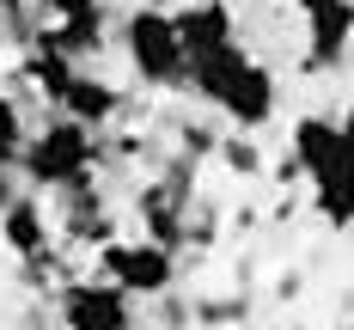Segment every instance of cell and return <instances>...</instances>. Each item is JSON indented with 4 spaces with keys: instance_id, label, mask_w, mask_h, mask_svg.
Here are the masks:
<instances>
[{
    "instance_id": "277c9868",
    "label": "cell",
    "mask_w": 354,
    "mask_h": 330,
    "mask_svg": "<svg viewBox=\"0 0 354 330\" xmlns=\"http://www.w3.org/2000/svg\"><path fill=\"white\" fill-rule=\"evenodd\" d=\"M98 275H110L116 288H129L135 300H159L177 282V251L159 239H110L98 251Z\"/></svg>"
},
{
    "instance_id": "ba28073f",
    "label": "cell",
    "mask_w": 354,
    "mask_h": 330,
    "mask_svg": "<svg viewBox=\"0 0 354 330\" xmlns=\"http://www.w3.org/2000/svg\"><path fill=\"white\" fill-rule=\"evenodd\" d=\"M55 110L73 116V122H86V129H110V122H116V110H122V92H116L110 80H98V73L80 68L68 86L55 92Z\"/></svg>"
},
{
    "instance_id": "9a60e30c",
    "label": "cell",
    "mask_w": 354,
    "mask_h": 330,
    "mask_svg": "<svg viewBox=\"0 0 354 330\" xmlns=\"http://www.w3.org/2000/svg\"><path fill=\"white\" fill-rule=\"evenodd\" d=\"M37 0H6V19H12V12H31Z\"/></svg>"
},
{
    "instance_id": "6da1fadb",
    "label": "cell",
    "mask_w": 354,
    "mask_h": 330,
    "mask_svg": "<svg viewBox=\"0 0 354 330\" xmlns=\"http://www.w3.org/2000/svg\"><path fill=\"white\" fill-rule=\"evenodd\" d=\"M189 92L214 104L232 129H263L275 104H281V92H275V73L263 68V62H250L239 43H220L208 55H189Z\"/></svg>"
},
{
    "instance_id": "ac0fdd59",
    "label": "cell",
    "mask_w": 354,
    "mask_h": 330,
    "mask_svg": "<svg viewBox=\"0 0 354 330\" xmlns=\"http://www.w3.org/2000/svg\"><path fill=\"white\" fill-rule=\"evenodd\" d=\"M0 19H6V0H0Z\"/></svg>"
},
{
    "instance_id": "52a82bcc",
    "label": "cell",
    "mask_w": 354,
    "mask_h": 330,
    "mask_svg": "<svg viewBox=\"0 0 354 330\" xmlns=\"http://www.w3.org/2000/svg\"><path fill=\"white\" fill-rule=\"evenodd\" d=\"M348 43H354V0H336V6L306 12V68H312V73L342 68Z\"/></svg>"
},
{
    "instance_id": "2e32d148",
    "label": "cell",
    "mask_w": 354,
    "mask_h": 330,
    "mask_svg": "<svg viewBox=\"0 0 354 330\" xmlns=\"http://www.w3.org/2000/svg\"><path fill=\"white\" fill-rule=\"evenodd\" d=\"M299 12H318V6H336V0H293Z\"/></svg>"
},
{
    "instance_id": "5bb4252c",
    "label": "cell",
    "mask_w": 354,
    "mask_h": 330,
    "mask_svg": "<svg viewBox=\"0 0 354 330\" xmlns=\"http://www.w3.org/2000/svg\"><path fill=\"white\" fill-rule=\"evenodd\" d=\"M324 183H354V116H342V153H336V178Z\"/></svg>"
},
{
    "instance_id": "30bf717a",
    "label": "cell",
    "mask_w": 354,
    "mask_h": 330,
    "mask_svg": "<svg viewBox=\"0 0 354 330\" xmlns=\"http://www.w3.org/2000/svg\"><path fill=\"white\" fill-rule=\"evenodd\" d=\"M0 239H6V251H19V257H49L55 220L43 214L37 196H6L0 202Z\"/></svg>"
},
{
    "instance_id": "9c48e42d",
    "label": "cell",
    "mask_w": 354,
    "mask_h": 330,
    "mask_svg": "<svg viewBox=\"0 0 354 330\" xmlns=\"http://www.w3.org/2000/svg\"><path fill=\"white\" fill-rule=\"evenodd\" d=\"M336 153H342V122L336 116H299L293 122V165L312 183L336 178Z\"/></svg>"
},
{
    "instance_id": "8992f818",
    "label": "cell",
    "mask_w": 354,
    "mask_h": 330,
    "mask_svg": "<svg viewBox=\"0 0 354 330\" xmlns=\"http://www.w3.org/2000/svg\"><path fill=\"white\" fill-rule=\"evenodd\" d=\"M49 12V31H37L43 43H55L68 62H92L104 49V0H43Z\"/></svg>"
},
{
    "instance_id": "4fadbf2b",
    "label": "cell",
    "mask_w": 354,
    "mask_h": 330,
    "mask_svg": "<svg viewBox=\"0 0 354 330\" xmlns=\"http://www.w3.org/2000/svg\"><path fill=\"white\" fill-rule=\"evenodd\" d=\"M214 153H220V159H226V172H239V178H257V172H263V153H257L245 135H226Z\"/></svg>"
},
{
    "instance_id": "e0dca14e",
    "label": "cell",
    "mask_w": 354,
    "mask_h": 330,
    "mask_svg": "<svg viewBox=\"0 0 354 330\" xmlns=\"http://www.w3.org/2000/svg\"><path fill=\"white\" fill-rule=\"evenodd\" d=\"M6 196H12V190H6V159H0V202H6Z\"/></svg>"
},
{
    "instance_id": "7a4b0ae2",
    "label": "cell",
    "mask_w": 354,
    "mask_h": 330,
    "mask_svg": "<svg viewBox=\"0 0 354 330\" xmlns=\"http://www.w3.org/2000/svg\"><path fill=\"white\" fill-rule=\"evenodd\" d=\"M19 159H25V178L37 190H80V183H92V172H98V129H86V122H73V116L55 110L31 141H25Z\"/></svg>"
},
{
    "instance_id": "8fae6325",
    "label": "cell",
    "mask_w": 354,
    "mask_h": 330,
    "mask_svg": "<svg viewBox=\"0 0 354 330\" xmlns=\"http://www.w3.org/2000/svg\"><path fill=\"white\" fill-rule=\"evenodd\" d=\"M177 31H183L189 55H208L220 43H239V19L226 0H189V6H177Z\"/></svg>"
},
{
    "instance_id": "7c38bea8",
    "label": "cell",
    "mask_w": 354,
    "mask_h": 330,
    "mask_svg": "<svg viewBox=\"0 0 354 330\" xmlns=\"http://www.w3.org/2000/svg\"><path fill=\"white\" fill-rule=\"evenodd\" d=\"M25 141H31V135H25V110H19V98L0 92V159L12 165V159L25 153Z\"/></svg>"
},
{
    "instance_id": "3957f363",
    "label": "cell",
    "mask_w": 354,
    "mask_h": 330,
    "mask_svg": "<svg viewBox=\"0 0 354 330\" xmlns=\"http://www.w3.org/2000/svg\"><path fill=\"white\" fill-rule=\"evenodd\" d=\"M122 49H129V68H135L141 86H153V92L189 86V49H183V31H177V12H159V6L129 12Z\"/></svg>"
},
{
    "instance_id": "5b68a950",
    "label": "cell",
    "mask_w": 354,
    "mask_h": 330,
    "mask_svg": "<svg viewBox=\"0 0 354 330\" xmlns=\"http://www.w3.org/2000/svg\"><path fill=\"white\" fill-rule=\"evenodd\" d=\"M62 324L68 330H135V293L116 288V282H92V275H80L62 288Z\"/></svg>"
}]
</instances>
